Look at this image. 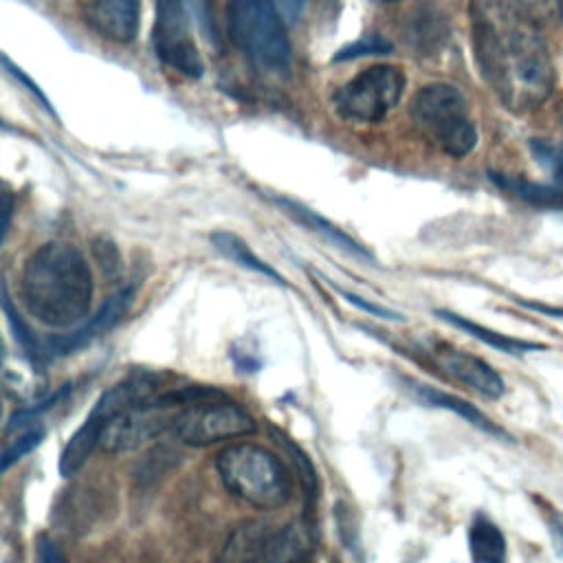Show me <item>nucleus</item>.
Instances as JSON below:
<instances>
[{
    "mask_svg": "<svg viewBox=\"0 0 563 563\" xmlns=\"http://www.w3.org/2000/svg\"><path fill=\"white\" fill-rule=\"evenodd\" d=\"M268 534H271V528L264 523H244L229 537L220 559H224V561L227 559L229 561H264Z\"/></svg>",
    "mask_w": 563,
    "mask_h": 563,
    "instance_id": "412c9836",
    "label": "nucleus"
},
{
    "mask_svg": "<svg viewBox=\"0 0 563 563\" xmlns=\"http://www.w3.org/2000/svg\"><path fill=\"white\" fill-rule=\"evenodd\" d=\"M471 40L482 79L512 112L539 108L554 90V64L523 0H471Z\"/></svg>",
    "mask_w": 563,
    "mask_h": 563,
    "instance_id": "f257e3e1",
    "label": "nucleus"
},
{
    "mask_svg": "<svg viewBox=\"0 0 563 563\" xmlns=\"http://www.w3.org/2000/svg\"><path fill=\"white\" fill-rule=\"evenodd\" d=\"M26 312L46 328H77L90 310L92 273L86 255L70 242H46L29 255L20 275Z\"/></svg>",
    "mask_w": 563,
    "mask_h": 563,
    "instance_id": "f03ea898",
    "label": "nucleus"
},
{
    "mask_svg": "<svg viewBox=\"0 0 563 563\" xmlns=\"http://www.w3.org/2000/svg\"><path fill=\"white\" fill-rule=\"evenodd\" d=\"M152 46L154 55L183 77L198 79L205 70L198 46L191 37L189 13L185 0H156L154 2Z\"/></svg>",
    "mask_w": 563,
    "mask_h": 563,
    "instance_id": "1a4fd4ad",
    "label": "nucleus"
},
{
    "mask_svg": "<svg viewBox=\"0 0 563 563\" xmlns=\"http://www.w3.org/2000/svg\"><path fill=\"white\" fill-rule=\"evenodd\" d=\"M435 358L440 363V367L455 378L457 383L466 385L468 389H473L475 394L488 398V400H497L504 396L506 391V383L504 378L479 356L468 354L464 350H455L449 345H442L435 350Z\"/></svg>",
    "mask_w": 563,
    "mask_h": 563,
    "instance_id": "ddd939ff",
    "label": "nucleus"
},
{
    "mask_svg": "<svg viewBox=\"0 0 563 563\" xmlns=\"http://www.w3.org/2000/svg\"><path fill=\"white\" fill-rule=\"evenodd\" d=\"M255 431L253 416L227 396H213L176 409L169 435L189 446H209Z\"/></svg>",
    "mask_w": 563,
    "mask_h": 563,
    "instance_id": "0eeeda50",
    "label": "nucleus"
},
{
    "mask_svg": "<svg viewBox=\"0 0 563 563\" xmlns=\"http://www.w3.org/2000/svg\"><path fill=\"white\" fill-rule=\"evenodd\" d=\"M273 2L277 4V9L282 11V15L288 22H297L303 15V11H306L310 0H273Z\"/></svg>",
    "mask_w": 563,
    "mask_h": 563,
    "instance_id": "473e14b6",
    "label": "nucleus"
},
{
    "mask_svg": "<svg viewBox=\"0 0 563 563\" xmlns=\"http://www.w3.org/2000/svg\"><path fill=\"white\" fill-rule=\"evenodd\" d=\"M411 121L438 150L462 158L477 145V130L464 95L451 84H429L411 99Z\"/></svg>",
    "mask_w": 563,
    "mask_h": 563,
    "instance_id": "39448f33",
    "label": "nucleus"
},
{
    "mask_svg": "<svg viewBox=\"0 0 563 563\" xmlns=\"http://www.w3.org/2000/svg\"><path fill=\"white\" fill-rule=\"evenodd\" d=\"M391 51V42L383 40L380 35H365L347 46H343L339 53H334V62H347V59H356V57H365V55H383Z\"/></svg>",
    "mask_w": 563,
    "mask_h": 563,
    "instance_id": "a878e982",
    "label": "nucleus"
},
{
    "mask_svg": "<svg viewBox=\"0 0 563 563\" xmlns=\"http://www.w3.org/2000/svg\"><path fill=\"white\" fill-rule=\"evenodd\" d=\"M372 2H376V4H387V2H396V0H372Z\"/></svg>",
    "mask_w": 563,
    "mask_h": 563,
    "instance_id": "e433bc0d",
    "label": "nucleus"
},
{
    "mask_svg": "<svg viewBox=\"0 0 563 563\" xmlns=\"http://www.w3.org/2000/svg\"><path fill=\"white\" fill-rule=\"evenodd\" d=\"M92 255H95L99 268L103 271V275H108L110 279H117L121 275L123 262H121L117 244L110 238H103V235L95 238L92 240Z\"/></svg>",
    "mask_w": 563,
    "mask_h": 563,
    "instance_id": "bb28decb",
    "label": "nucleus"
},
{
    "mask_svg": "<svg viewBox=\"0 0 563 563\" xmlns=\"http://www.w3.org/2000/svg\"><path fill=\"white\" fill-rule=\"evenodd\" d=\"M73 391V385L70 383H66V385H62L57 391H53V394H48L46 398H42V400H37V402H33V405H29V407H22V409H15L13 413H11V418L7 420V427H4V431L7 433H11L13 429H18V427H26V424H31V422H35L44 411H48V409H53L59 400H64L68 394Z\"/></svg>",
    "mask_w": 563,
    "mask_h": 563,
    "instance_id": "b1692460",
    "label": "nucleus"
},
{
    "mask_svg": "<svg viewBox=\"0 0 563 563\" xmlns=\"http://www.w3.org/2000/svg\"><path fill=\"white\" fill-rule=\"evenodd\" d=\"M405 75L396 66L376 64L345 81L332 97L336 112L356 123H378L391 112L405 90Z\"/></svg>",
    "mask_w": 563,
    "mask_h": 563,
    "instance_id": "6e6552de",
    "label": "nucleus"
},
{
    "mask_svg": "<svg viewBox=\"0 0 563 563\" xmlns=\"http://www.w3.org/2000/svg\"><path fill=\"white\" fill-rule=\"evenodd\" d=\"M409 391H411L418 400H422L424 405H431V407H438V409H446V411H451V413H457V416L464 418L468 424L477 427L479 431H484V433H488V435H495V438H501V440H510V435H508L501 427H497L486 413H482L475 405H471V402L464 400V398H457V396L446 394V391H442V389H438V387L420 385V383H411Z\"/></svg>",
    "mask_w": 563,
    "mask_h": 563,
    "instance_id": "2eb2a0df",
    "label": "nucleus"
},
{
    "mask_svg": "<svg viewBox=\"0 0 563 563\" xmlns=\"http://www.w3.org/2000/svg\"><path fill=\"white\" fill-rule=\"evenodd\" d=\"M468 550L473 561L501 563L506 561V537L486 515H475L468 528Z\"/></svg>",
    "mask_w": 563,
    "mask_h": 563,
    "instance_id": "6ab92c4d",
    "label": "nucleus"
},
{
    "mask_svg": "<svg viewBox=\"0 0 563 563\" xmlns=\"http://www.w3.org/2000/svg\"><path fill=\"white\" fill-rule=\"evenodd\" d=\"M273 438L284 446V451L292 457L295 466L299 468V475H301V482H303L306 515L310 517V512H312V508H314V504H317V497H319V482H317V473H314V468H312L310 460L306 457V453H303L297 444H292L284 433H279V431H275V429H273Z\"/></svg>",
    "mask_w": 563,
    "mask_h": 563,
    "instance_id": "4be33fe9",
    "label": "nucleus"
},
{
    "mask_svg": "<svg viewBox=\"0 0 563 563\" xmlns=\"http://www.w3.org/2000/svg\"><path fill=\"white\" fill-rule=\"evenodd\" d=\"M132 299H134V288L132 286L119 288L114 295H110L106 299V303L86 323H81L77 328H70L68 334H57V336H51V339L42 341V358H57V356L73 354L75 350L84 347L86 343H90L99 334L108 332L112 325H117L123 319Z\"/></svg>",
    "mask_w": 563,
    "mask_h": 563,
    "instance_id": "9b49d317",
    "label": "nucleus"
},
{
    "mask_svg": "<svg viewBox=\"0 0 563 563\" xmlns=\"http://www.w3.org/2000/svg\"><path fill=\"white\" fill-rule=\"evenodd\" d=\"M216 468L227 493L253 508L277 510L292 497L290 471L273 451L260 444L240 442L222 449Z\"/></svg>",
    "mask_w": 563,
    "mask_h": 563,
    "instance_id": "7ed1b4c3",
    "label": "nucleus"
},
{
    "mask_svg": "<svg viewBox=\"0 0 563 563\" xmlns=\"http://www.w3.org/2000/svg\"><path fill=\"white\" fill-rule=\"evenodd\" d=\"M176 405L167 398V391L154 394L150 400L130 407L114 416L99 440V446L108 453H128L145 446L163 433H169Z\"/></svg>",
    "mask_w": 563,
    "mask_h": 563,
    "instance_id": "9d476101",
    "label": "nucleus"
},
{
    "mask_svg": "<svg viewBox=\"0 0 563 563\" xmlns=\"http://www.w3.org/2000/svg\"><path fill=\"white\" fill-rule=\"evenodd\" d=\"M209 240H211L213 249H216L222 257H227L229 262L238 264L240 268L253 271V273H257V275H262V277L275 282L277 286H286V279H284L271 264H266L262 257H257V255L251 251V246H249L240 235L229 233V231H216V233H211Z\"/></svg>",
    "mask_w": 563,
    "mask_h": 563,
    "instance_id": "a211bd4d",
    "label": "nucleus"
},
{
    "mask_svg": "<svg viewBox=\"0 0 563 563\" xmlns=\"http://www.w3.org/2000/svg\"><path fill=\"white\" fill-rule=\"evenodd\" d=\"M2 200H4V209H2V238H7V231H9V220H11V196L9 194H4L2 196Z\"/></svg>",
    "mask_w": 563,
    "mask_h": 563,
    "instance_id": "f704fd0d",
    "label": "nucleus"
},
{
    "mask_svg": "<svg viewBox=\"0 0 563 563\" xmlns=\"http://www.w3.org/2000/svg\"><path fill=\"white\" fill-rule=\"evenodd\" d=\"M84 22L101 37L128 44L139 33L141 0H79Z\"/></svg>",
    "mask_w": 563,
    "mask_h": 563,
    "instance_id": "f8f14e48",
    "label": "nucleus"
},
{
    "mask_svg": "<svg viewBox=\"0 0 563 563\" xmlns=\"http://www.w3.org/2000/svg\"><path fill=\"white\" fill-rule=\"evenodd\" d=\"M490 180L499 189L508 191L510 196H515L528 205H534L541 209H563V194L559 191V187L554 183L539 185V183H530V180L508 176V174H497V172H490Z\"/></svg>",
    "mask_w": 563,
    "mask_h": 563,
    "instance_id": "aec40b11",
    "label": "nucleus"
},
{
    "mask_svg": "<svg viewBox=\"0 0 563 563\" xmlns=\"http://www.w3.org/2000/svg\"><path fill=\"white\" fill-rule=\"evenodd\" d=\"M185 2L191 9V13L196 15V20H198L202 33L207 35V40L218 44L220 37H218V29H216V15H213L211 0H185Z\"/></svg>",
    "mask_w": 563,
    "mask_h": 563,
    "instance_id": "cd10ccee",
    "label": "nucleus"
},
{
    "mask_svg": "<svg viewBox=\"0 0 563 563\" xmlns=\"http://www.w3.org/2000/svg\"><path fill=\"white\" fill-rule=\"evenodd\" d=\"M46 431L42 424H26V429L15 435V440H9L4 444V453H2V471H9L18 460H22L26 453H31L42 440H44Z\"/></svg>",
    "mask_w": 563,
    "mask_h": 563,
    "instance_id": "393cba45",
    "label": "nucleus"
},
{
    "mask_svg": "<svg viewBox=\"0 0 563 563\" xmlns=\"http://www.w3.org/2000/svg\"><path fill=\"white\" fill-rule=\"evenodd\" d=\"M227 26L231 42L264 75H290V42L282 11L273 0H229Z\"/></svg>",
    "mask_w": 563,
    "mask_h": 563,
    "instance_id": "20e7f679",
    "label": "nucleus"
},
{
    "mask_svg": "<svg viewBox=\"0 0 563 563\" xmlns=\"http://www.w3.org/2000/svg\"><path fill=\"white\" fill-rule=\"evenodd\" d=\"M268 200L284 213L288 216L290 220H295L297 224H301L303 229L321 235L325 242H330L334 249H341L354 257H361V260H374V255L363 246L358 244L356 240H352L347 233H343L339 227H334L330 220H325L323 216H319L314 209L306 207L303 202H297L292 198H286V196H277V194H268Z\"/></svg>",
    "mask_w": 563,
    "mask_h": 563,
    "instance_id": "4468645a",
    "label": "nucleus"
},
{
    "mask_svg": "<svg viewBox=\"0 0 563 563\" xmlns=\"http://www.w3.org/2000/svg\"><path fill=\"white\" fill-rule=\"evenodd\" d=\"M2 66H4V70H7V73H9L18 84H22V86H24V88H26V90H29V92H31V95H33V97H35V99H37V101H40V103L51 112V114H55V110H53L51 101H48V99H46V95L40 90V86H37V84H35V81H33V79L22 70V68H18L15 64H11V59H9L7 55H2Z\"/></svg>",
    "mask_w": 563,
    "mask_h": 563,
    "instance_id": "c85d7f7f",
    "label": "nucleus"
},
{
    "mask_svg": "<svg viewBox=\"0 0 563 563\" xmlns=\"http://www.w3.org/2000/svg\"><path fill=\"white\" fill-rule=\"evenodd\" d=\"M339 292H341L350 303H354L356 308H361V310H365V312H369V314H374V317L389 319V321H402V314H398V312H394V310H389V308H385V306L365 301L363 297H358V295H354V292H347V290H343V288H339Z\"/></svg>",
    "mask_w": 563,
    "mask_h": 563,
    "instance_id": "7c9ffc66",
    "label": "nucleus"
},
{
    "mask_svg": "<svg viewBox=\"0 0 563 563\" xmlns=\"http://www.w3.org/2000/svg\"><path fill=\"white\" fill-rule=\"evenodd\" d=\"M435 314H438L442 321H446V323H451V325L464 330V332L471 334L473 339H477V341H482V343H486V345H490V347H495V350H499V352H504V354L521 356V354H526V352L545 350L543 343L526 341V339H515V336L495 332V330H490V328H484V325H479V323H475V321H471V319H466V317H462V314L449 312V310H435Z\"/></svg>",
    "mask_w": 563,
    "mask_h": 563,
    "instance_id": "f3484780",
    "label": "nucleus"
},
{
    "mask_svg": "<svg viewBox=\"0 0 563 563\" xmlns=\"http://www.w3.org/2000/svg\"><path fill=\"white\" fill-rule=\"evenodd\" d=\"M158 385H161V378L156 374L134 372L123 380L114 383L112 387H108L99 396V400L95 402V407L90 409L81 427L66 442L59 455V473L64 477L75 475L86 464L92 449L99 446L106 424L121 411L150 400L154 394H158Z\"/></svg>",
    "mask_w": 563,
    "mask_h": 563,
    "instance_id": "423d86ee",
    "label": "nucleus"
},
{
    "mask_svg": "<svg viewBox=\"0 0 563 563\" xmlns=\"http://www.w3.org/2000/svg\"><path fill=\"white\" fill-rule=\"evenodd\" d=\"M554 185L563 194V150H561V154L556 156V163H554Z\"/></svg>",
    "mask_w": 563,
    "mask_h": 563,
    "instance_id": "c9c22d12",
    "label": "nucleus"
},
{
    "mask_svg": "<svg viewBox=\"0 0 563 563\" xmlns=\"http://www.w3.org/2000/svg\"><path fill=\"white\" fill-rule=\"evenodd\" d=\"M528 4V2H526ZM534 18H552V20H563V0H534V4H528Z\"/></svg>",
    "mask_w": 563,
    "mask_h": 563,
    "instance_id": "2f4dec72",
    "label": "nucleus"
},
{
    "mask_svg": "<svg viewBox=\"0 0 563 563\" xmlns=\"http://www.w3.org/2000/svg\"><path fill=\"white\" fill-rule=\"evenodd\" d=\"M543 519L552 539V548L559 556H563V512L559 508H552L550 504H543Z\"/></svg>",
    "mask_w": 563,
    "mask_h": 563,
    "instance_id": "c756f323",
    "label": "nucleus"
},
{
    "mask_svg": "<svg viewBox=\"0 0 563 563\" xmlns=\"http://www.w3.org/2000/svg\"><path fill=\"white\" fill-rule=\"evenodd\" d=\"M2 310H4V317L13 330V336L18 341V345L24 350V354L33 361V363H40L42 361V343L35 339V334L31 332V328L20 319L15 306L11 303V297H9V290H7V284H2Z\"/></svg>",
    "mask_w": 563,
    "mask_h": 563,
    "instance_id": "5701e85b",
    "label": "nucleus"
},
{
    "mask_svg": "<svg viewBox=\"0 0 563 563\" xmlns=\"http://www.w3.org/2000/svg\"><path fill=\"white\" fill-rule=\"evenodd\" d=\"M64 554L57 550V545L48 539V537H40L37 539V561L42 563H53V561H62Z\"/></svg>",
    "mask_w": 563,
    "mask_h": 563,
    "instance_id": "72a5a7b5",
    "label": "nucleus"
},
{
    "mask_svg": "<svg viewBox=\"0 0 563 563\" xmlns=\"http://www.w3.org/2000/svg\"><path fill=\"white\" fill-rule=\"evenodd\" d=\"M314 550V534L310 521H292L279 530H271L264 561H301Z\"/></svg>",
    "mask_w": 563,
    "mask_h": 563,
    "instance_id": "dca6fc26",
    "label": "nucleus"
}]
</instances>
